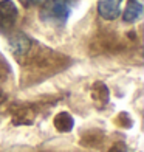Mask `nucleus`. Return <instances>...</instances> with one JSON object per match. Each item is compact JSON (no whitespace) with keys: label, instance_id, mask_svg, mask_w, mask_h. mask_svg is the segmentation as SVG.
Instances as JSON below:
<instances>
[{"label":"nucleus","instance_id":"f257e3e1","mask_svg":"<svg viewBox=\"0 0 144 152\" xmlns=\"http://www.w3.org/2000/svg\"><path fill=\"white\" fill-rule=\"evenodd\" d=\"M19 10L12 0H0V33H6L14 26Z\"/></svg>","mask_w":144,"mask_h":152},{"label":"nucleus","instance_id":"f03ea898","mask_svg":"<svg viewBox=\"0 0 144 152\" xmlns=\"http://www.w3.org/2000/svg\"><path fill=\"white\" fill-rule=\"evenodd\" d=\"M45 17L65 22L70 17V2L68 0H53L45 8Z\"/></svg>","mask_w":144,"mask_h":152},{"label":"nucleus","instance_id":"7ed1b4c3","mask_svg":"<svg viewBox=\"0 0 144 152\" xmlns=\"http://www.w3.org/2000/svg\"><path fill=\"white\" fill-rule=\"evenodd\" d=\"M98 12L107 20H115L121 14L118 0H98Z\"/></svg>","mask_w":144,"mask_h":152},{"label":"nucleus","instance_id":"20e7f679","mask_svg":"<svg viewBox=\"0 0 144 152\" xmlns=\"http://www.w3.org/2000/svg\"><path fill=\"white\" fill-rule=\"evenodd\" d=\"M30 47H31V40L22 33L16 34V36L11 39V50L16 56H23V54L30 50Z\"/></svg>","mask_w":144,"mask_h":152},{"label":"nucleus","instance_id":"39448f33","mask_svg":"<svg viewBox=\"0 0 144 152\" xmlns=\"http://www.w3.org/2000/svg\"><path fill=\"white\" fill-rule=\"evenodd\" d=\"M143 14V5L138 2V0H130L127 8L124 11V14H122V17H124V20L127 23H132L135 22V20H138Z\"/></svg>","mask_w":144,"mask_h":152},{"label":"nucleus","instance_id":"423d86ee","mask_svg":"<svg viewBox=\"0 0 144 152\" xmlns=\"http://www.w3.org/2000/svg\"><path fill=\"white\" fill-rule=\"evenodd\" d=\"M74 126V120L70 113L67 112H60L56 115L54 118V127H56L59 132H70Z\"/></svg>","mask_w":144,"mask_h":152},{"label":"nucleus","instance_id":"0eeeda50","mask_svg":"<svg viewBox=\"0 0 144 152\" xmlns=\"http://www.w3.org/2000/svg\"><path fill=\"white\" fill-rule=\"evenodd\" d=\"M108 152H127V149H126L124 144H115V146L108 151Z\"/></svg>","mask_w":144,"mask_h":152},{"label":"nucleus","instance_id":"6e6552de","mask_svg":"<svg viewBox=\"0 0 144 152\" xmlns=\"http://www.w3.org/2000/svg\"><path fill=\"white\" fill-rule=\"evenodd\" d=\"M40 2H44V0H25L26 5H36V3H40Z\"/></svg>","mask_w":144,"mask_h":152},{"label":"nucleus","instance_id":"1a4fd4ad","mask_svg":"<svg viewBox=\"0 0 144 152\" xmlns=\"http://www.w3.org/2000/svg\"><path fill=\"white\" fill-rule=\"evenodd\" d=\"M118 2H121V0H118Z\"/></svg>","mask_w":144,"mask_h":152}]
</instances>
